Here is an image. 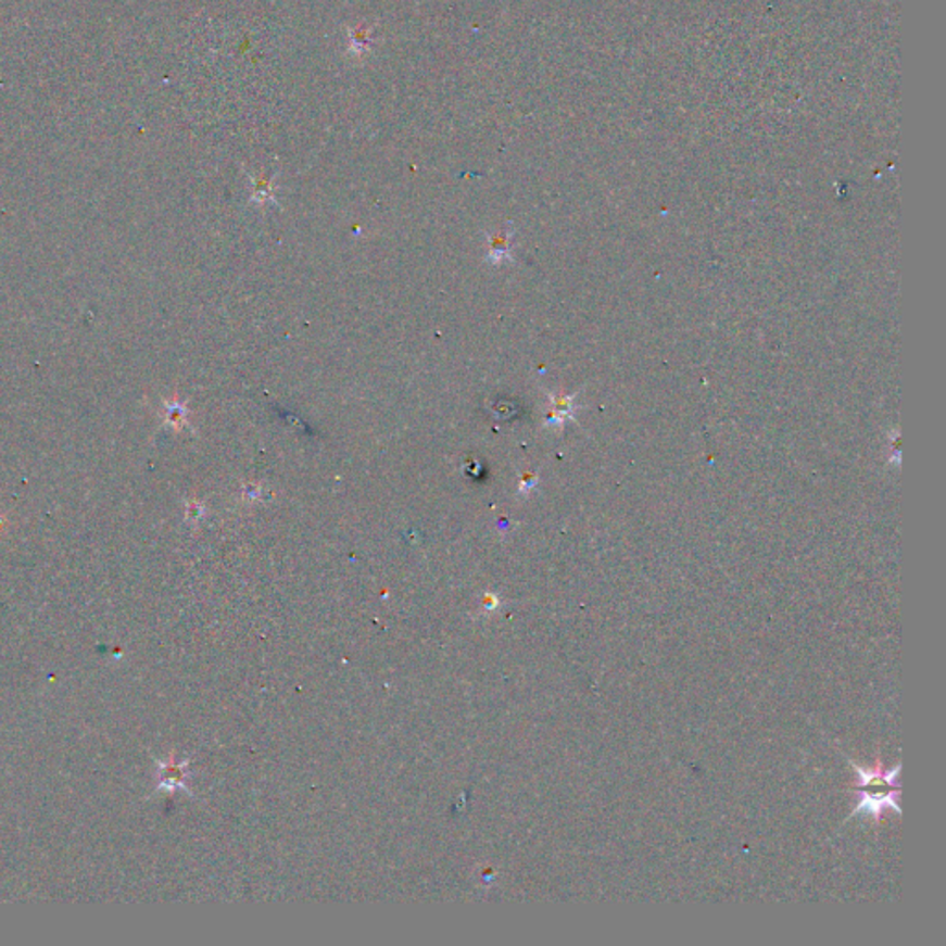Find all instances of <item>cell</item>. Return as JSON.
Here are the masks:
<instances>
[{
  "mask_svg": "<svg viewBox=\"0 0 946 946\" xmlns=\"http://www.w3.org/2000/svg\"><path fill=\"white\" fill-rule=\"evenodd\" d=\"M853 764L854 773H856V785L860 792V803L854 806L850 817L867 813L872 819H880L885 810H893L897 816L903 813L898 806V795L903 792V787L898 784V773L900 766H895L893 769H885L882 764L876 767H861L858 764Z\"/></svg>",
  "mask_w": 946,
  "mask_h": 946,
  "instance_id": "obj_1",
  "label": "cell"
},
{
  "mask_svg": "<svg viewBox=\"0 0 946 946\" xmlns=\"http://www.w3.org/2000/svg\"><path fill=\"white\" fill-rule=\"evenodd\" d=\"M508 234H502V236L490 237V261L492 263H500V261L508 260Z\"/></svg>",
  "mask_w": 946,
  "mask_h": 946,
  "instance_id": "obj_2",
  "label": "cell"
}]
</instances>
